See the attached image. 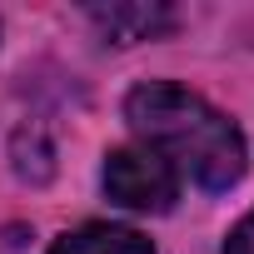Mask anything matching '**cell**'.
<instances>
[{
	"instance_id": "cell-1",
	"label": "cell",
	"mask_w": 254,
	"mask_h": 254,
	"mask_svg": "<svg viewBox=\"0 0 254 254\" xmlns=\"http://www.w3.org/2000/svg\"><path fill=\"white\" fill-rule=\"evenodd\" d=\"M125 120L140 135V145L160 150L199 190L224 194L244 180V135L204 95H194L175 80H150V85L130 90Z\"/></svg>"
},
{
	"instance_id": "cell-5",
	"label": "cell",
	"mask_w": 254,
	"mask_h": 254,
	"mask_svg": "<svg viewBox=\"0 0 254 254\" xmlns=\"http://www.w3.org/2000/svg\"><path fill=\"white\" fill-rule=\"evenodd\" d=\"M224 254H254V209L229 229V239H224Z\"/></svg>"
},
{
	"instance_id": "cell-3",
	"label": "cell",
	"mask_w": 254,
	"mask_h": 254,
	"mask_svg": "<svg viewBox=\"0 0 254 254\" xmlns=\"http://www.w3.org/2000/svg\"><path fill=\"white\" fill-rule=\"evenodd\" d=\"M90 20L115 40V45H135V40H155L175 25V15L165 5H90Z\"/></svg>"
},
{
	"instance_id": "cell-2",
	"label": "cell",
	"mask_w": 254,
	"mask_h": 254,
	"mask_svg": "<svg viewBox=\"0 0 254 254\" xmlns=\"http://www.w3.org/2000/svg\"><path fill=\"white\" fill-rule=\"evenodd\" d=\"M105 194L120 209L165 214L180 199V170L150 145H120L105 155Z\"/></svg>"
},
{
	"instance_id": "cell-4",
	"label": "cell",
	"mask_w": 254,
	"mask_h": 254,
	"mask_svg": "<svg viewBox=\"0 0 254 254\" xmlns=\"http://www.w3.org/2000/svg\"><path fill=\"white\" fill-rule=\"evenodd\" d=\"M50 254H155V244L130 224H80L60 234Z\"/></svg>"
}]
</instances>
